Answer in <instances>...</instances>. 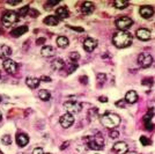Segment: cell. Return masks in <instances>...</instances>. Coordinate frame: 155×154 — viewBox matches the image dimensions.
<instances>
[{"label":"cell","instance_id":"39","mask_svg":"<svg viewBox=\"0 0 155 154\" xmlns=\"http://www.w3.org/2000/svg\"><path fill=\"white\" fill-rule=\"evenodd\" d=\"M7 2H8L9 5H13V6H14V5H19V4H21L20 0H18V1H11V0H9V1H7Z\"/></svg>","mask_w":155,"mask_h":154},{"label":"cell","instance_id":"15","mask_svg":"<svg viewBox=\"0 0 155 154\" xmlns=\"http://www.w3.org/2000/svg\"><path fill=\"white\" fill-rule=\"evenodd\" d=\"M81 9H82V13H85V14H90V13L94 12L95 6H94L93 2H90V1H86V2L82 4Z\"/></svg>","mask_w":155,"mask_h":154},{"label":"cell","instance_id":"2","mask_svg":"<svg viewBox=\"0 0 155 154\" xmlns=\"http://www.w3.org/2000/svg\"><path fill=\"white\" fill-rule=\"evenodd\" d=\"M101 123L103 126L108 128V129H115L120 124V117L117 114L112 113H107L101 117Z\"/></svg>","mask_w":155,"mask_h":154},{"label":"cell","instance_id":"8","mask_svg":"<svg viewBox=\"0 0 155 154\" xmlns=\"http://www.w3.org/2000/svg\"><path fill=\"white\" fill-rule=\"evenodd\" d=\"M4 68L9 74H14L18 71V64L14 60H12V59H5V61H4Z\"/></svg>","mask_w":155,"mask_h":154},{"label":"cell","instance_id":"17","mask_svg":"<svg viewBox=\"0 0 155 154\" xmlns=\"http://www.w3.org/2000/svg\"><path fill=\"white\" fill-rule=\"evenodd\" d=\"M125 101H126L127 103H130V104L136 103L137 101H138V94H137V92H134V91L127 92L126 95H125Z\"/></svg>","mask_w":155,"mask_h":154},{"label":"cell","instance_id":"35","mask_svg":"<svg viewBox=\"0 0 155 154\" xmlns=\"http://www.w3.org/2000/svg\"><path fill=\"white\" fill-rule=\"evenodd\" d=\"M105 74H104V73H98V74H97V79H98V81H100V82H102V81H104V80H105Z\"/></svg>","mask_w":155,"mask_h":154},{"label":"cell","instance_id":"16","mask_svg":"<svg viewBox=\"0 0 155 154\" xmlns=\"http://www.w3.org/2000/svg\"><path fill=\"white\" fill-rule=\"evenodd\" d=\"M39 82H41V80L37 79V78H34V77H29L27 78V80H26V83H27V86L29 87V88H31V89H35V88H37L39 86Z\"/></svg>","mask_w":155,"mask_h":154},{"label":"cell","instance_id":"22","mask_svg":"<svg viewBox=\"0 0 155 154\" xmlns=\"http://www.w3.org/2000/svg\"><path fill=\"white\" fill-rule=\"evenodd\" d=\"M52 68L53 70H61V68H64V60L61 59V58H56L53 61H52Z\"/></svg>","mask_w":155,"mask_h":154},{"label":"cell","instance_id":"19","mask_svg":"<svg viewBox=\"0 0 155 154\" xmlns=\"http://www.w3.org/2000/svg\"><path fill=\"white\" fill-rule=\"evenodd\" d=\"M56 15L58 19H66V18H68L70 12L66 7H59L56 9Z\"/></svg>","mask_w":155,"mask_h":154},{"label":"cell","instance_id":"1","mask_svg":"<svg viewBox=\"0 0 155 154\" xmlns=\"http://www.w3.org/2000/svg\"><path fill=\"white\" fill-rule=\"evenodd\" d=\"M112 42L115 44V46L119 48V49H123V48H127L131 43H132V35L127 31H117L116 34L114 35V38Z\"/></svg>","mask_w":155,"mask_h":154},{"label":"cell","instance_id":"13","mask_svg":"<svg viewBox=\"0 0 155 154\" xmlns=\"http://www.w3.org/2000/svg\"><path fill=\"white\" fill-rule=\"evenodd\" d=\"M28 31V27L27 26H21V27H18V28H14L12 31H11V35L13 37H20L22 36L23 34H26Z\"/></svg>","mask_w":155,"mask_h":154},{"label":"cell","instance_id":"44","mask_svg":"<svg viewBox=\"0 0 155 154\" xmlns=\"http://www.w3.org/2000/svg\"><path fill=\"white\" fill-rule=\"evenodd\" d=\"M72 29H74V30H79V31H83V29L82 28H80V27H71Z\"/></svg>","mask_w":155,"mask_h":154},{"label":"cell","instance_id":"31","mask_svg":"<svg viewBox=\"0 0 155 154\" xmlns=\"http://www.w3.org/2000/svg\"><path fill=\"white\" fill-rule=\"evenodd\" d=\"M78 68V65L77 64H71V66H70V68L67 70V74H71L72 72H74L75 70Z\"/></svg>","mask_w":155,"mask_h":154},{"label":"cell","instance_id":"6","mask_svg":"<svg viewBox=\"0 0 155 154\" xmlns=\"http://www.w3.org/2000/svg\"><path fill=\"white\" fill-rule=\"evenodd\" d=\"M64 107L66 110H68V114L71 113H79L81 110V103L78 101H67L64 103Z\"/></svg>","mask_w":155,"mask_h":154},{"label":"cell","instance_id":"26","mask_svg":"<svg viewBox=\"0 0 155 154\" xmlns=\"http://www.w3.org/2000/svg\"><path fill=\"white\" fill-rule=\"evenodd\" d=\"M114 6L118 8V9H124L125 7H127L129 6V2L127 1H120V0H117L114 2Z\"/></svg>","mask_w":155,"mask_h":154},{"label":"cell","instance_id":"5","mask_svg":"<svg viewBox=\"0 0 155 154\" xmlns=\"http://www.w3.org/2000/svg\"><path fill=\"white\" fill-rule=\"evenodd\" d=\"M138 63L142 67H149L153 64V57L149 53H147V52H142L138 57Z\"/></svg>","mask_w":155,"mask_h":154},{"label":"cell","instance_id":"32","mask_svg":"<svg viewBox=\"0 0 155 154\" xmlns=\"http://www.w3.org/2000/svg\"><path fill=\"white\" fill-rule=\"evenodd\" d=\"M140 141H141L142 145H149V144H151V140H149L147 137H141V138H140Z\"/></svg>","mask_w":155,"mask_h":154},{"label":"cell","instance_id":"33","mask_svg":"<svg viewBox=\"0 0 155 154\" xmlns=\"http://www.w3.org/2000/svg\"><path fill=\"white\" fill-rule=\"evenodd\" d=\"M118 135H119V133H118L117 130H111V131H110V137H111L112 139H117Z\"/></svg>","mask_w":155,"mask_h":154},{"label":"cell","instance_id":"41","mask_svg":"<svg viewBox=\"0 0 155 154\" xmlns=\"http://www.w3.org/2000/svg\"><path fill=\"white\" fill-rule=\"evenodd\" d=\"M124 101H118L116 103V106L117 107H120V108H124V103H123Z\"/></svg>","mask_w":155,"mask_h":154},{"label":"cell","instance_id":"38","mask_svg":"<svg viewBox=\"0 0 155 154\" xmlns=\"http://www.w3.org/2000/svg\"><path fill=\"white\" fill-rule=\"evenodd\" d=\"M44 42H45V38H38L36 41V44H37V45H42Z\"/></svg>","mask_w":155,"mask_h":154},{"label":"cell","instance_id":"7","mask_svg":"<svg viewBox=\"0 0 155 154\" xmlns=\"http://www.w3.org/2000/svg\"><path fill=\"white\" fill-rule=\"evenodd\" d=\"M59 122H60V125L63 126V128H65V129H67V128H70V126H72L73 125V123H74V117L72 114H65V115H63L60 117V119H59Z\"/></svg>","mask_w":155,"mask_h":154},{"label":"cell","instance_id":"29","mask_svg":"<svg viewBox=\"0 0 155 154\" xmlns=\"http://www.w3.org/2000/svg\"><path fill=\"white\" fill-rule=\"evenodd\" d=\"M79 58H80V55L78 53V52H71L70 53V59L73 61V63H75L79 60Z\"/></svg>","mask_w":155,"mask_h":154},{"label":"cell","instance_id":"18","mask_svg":"<svg viewBox=\"0 0 155 154\" xmlns=\"http://www.w3.org/2000/svg\"><path fill=\"white\" fill-rule=\"evenodd\" d=\"M41 55L43 57H52L55 55V49L51 45H45L41 50Z\"/></svg>","mask_w":155,"mask_h":154},{"label":"cell","instance_id":"30","mask_svg":"<svg viewBox=\"0 0 155 154\" xmlns=\"http://www.w3.org/2000/svg\"><path fill=\"white\" fill-rule=\"evenodd\" d=\"M27 13H29V7L28 6H24V7H22L21 9L19 11V14L21 16H24Z\"/></svg>","mask_w":155,"mask_h":154},{"label":"cell","instance_id":"23","mask_svg":"<svg viewBox=\"0 0 155 154\" xmlns=\"http://www.w3.org/2000/svg\"><path fill=\"white\" fill-rule=\"evenodd\" d=\"M88 140H87V143H88V146H89V148L90 150H94V151H97V150H102L98 145L96 144V141L94 140V137H89V138H87Z\"/></svg>","mask_w":155,"mask_h":154},{"label":"cell","instance_id":"46","mask_svg":"<svg viewBox=\"0 0 155 154\" xmlns=\"http://www.w3.org/2000/svg\"><path fill=\"white\" fill-rule=\"evenodd\" d=\"M0 101H1V98H0Z\"/></svg>","mask_w":155,"mask_h":154},{"label":"cell","instance_id":"3","mask_svg":"<svg viewBox=\"0 0 155 154\" xmlns=\"http://www.w3.org/2000/svg\"><path fill=\"white\" fill-rule=\"evenodd\" d=\"M2 21H4V24L5 26L9 27V26H12V24H14L15 22L19 21V15L15 12H11V11L9 12H6L4 14V16H2Z\"/></svg>","mask_w":155,"mask_h":154},{"label":"cell","instance_id":"34","mask_svg":"<svg viewBox=\"0 0 155 154\" xmlns=\"http://www.w3.org/2000/svg\"><path fill=\"white\" fill-rule=\"evenodd\" d=\"M29 15H30L31 18H36V16L38 15V12H37L36 9H29Z\"/></svg>","mask_w":155,"mask_h":154},{"label":"cell","instance_id":"24","mask_svg":"<svg viewBox=\"0 0 155 154\" xmlns=\"http://www.w3.org/2000/svg\"><path fill=\"white\" fill-rule=\"evenodd\" d=\"M38 96H39V98L43 100V101H48V100H50L51 94H50V92L46 91V89H41L38 92Z\"/></svg>","mask_w":155,"mask_h":154},{"label":"cell","instance_id":"20","mask_svg":"<svg viewBox=\"0 0 155 154\" xmlns=\"http://www.w3.org/2000/svg\"><path fill=\"white\" fill-rule=\"evenodd\" d=\"M11 53H12V50L8 45H0V58L1 59L9 57Z\"/></svg>","mask_w":155,"mask_h":154},{"label":"cell","instance_id":"14","mask_svg":"<svg viewBox=\"0 0 155 154\" xmlns=\"http://www.w3.org/2000/svg\"><path fill=\"white\" fill-rule=\"evenodd\" d=\"M28 143H29V138H28V135H24V133H19V135H16V144L19 145L20 147L27 146Z\"/></svg>","mask_w":155,"mask_h":154},{"label":"cell","instance_id":"11","mask_svg":"<svg viewBox=\"0 0 155 154\" xmlns=\"http://www.w3.org/2000/svg\"><path fill=\"white\" fill-rule=\"evenodd\" d=\"M139 13H140V15L144 19H149V18H152L154 15V9L152 7H149V6H142L140 8V12Z\"/></svg>","mask_w":155,"mask_h":154},{"label":"cell","instance_id":"47","mask_svg":"<svg viewBox=\"0 0 155 154\" xmlns=\"http://www.w3.org/2000/svg\"><path fill=\"white\" fill-rule=\"evenodd\" d=\"M48 154H50V153H48Z\"/></svg>","mask_w":155,"mask_h":154},{"label":"cell","instance_id":"25","mask_svg":"<svg viewBox=\"0 0 155 154\" xmlns=\"http://www.w3.org/2000/svg\"><path fill=\"white\" fill-rule=\"evenodd\" d=\"M68 38L67 37H65V36H59L58 38H57V44H58V46L60 48H66L67 45H68Z\"/></svg>","mask_w":155,"mask_h":154},{"label":"cell","instance_id":"9","mask_svg":"<svg viewBox=\"0 0 155 154\" xmlns=\"http://www.w3.org/2000/svg\"><path fill=\"white\" fill-rule=\"evenodd\" d=\"M96 46H97V41L94 38L88 37V38L85 39V42H83V48H85V50H86L87 52L94 51Z\"/></svg>","mask_w":155,"mask_h":154},{"label":"cell","instance_id":"4","mask_svg":"<svg viewBox=\"0 0 155 154\" xmlns=\"http://www.w3.org/2000/svg\"><path fill=\"white\" fill-rule=\"evenodd\" d=\"M132 23H133V21H132V19H130L129 16H122V18L116 20L117 28L119 30H122V31H125L127 28H130L132 26Z\"/></svg>","mask_w":155,"mask_h":154},{"label":"cell","instance_id":"40","mask_svg":"<svg viewBox=\"0 0 155 154\" xmlns=\"http://www.w3.org/2000/svg\"><path fill=\"white\" fill-rule=\"evenodd\" d=\"M98 101H101V102H103V103H104V102H107V101H108V97L107 96H101L100 98H98Z\"/></svg>","mask_w":155,"mask_h":154},{"label":"cell","instance_id":"21","mask_svg":"<svg viewBox=\"0 0 155 154\" xmlns=\"http://www.w3.org/2000/svg\"><path fill=\"white\" fill-rule=\"evenodd\" d=\"M44 23L48 24V26H57L59 23V19L57 16L50 15V16H46V18L44 19Z\"/></svg>","mask_w":155,"mask_h":154},{"label":"cell","instance_id":"36","mask_svg":"<svg viewBox=\"0 0 155 154\" xmlns=\"http://www.w3.org/2000/svg\"><path fill=\"white\" fill-rule=\"evenodd\" d=\"M33 154H44V152H43V148H41V147H36V148L33 151Z\"/></svg>","mask_w":155,"mask_h":154},{"label":"cell","instance_id":"43","mask_svg":"<svg viewBox=\"0 0 155 154\" xmlns=\"http://www.w3.org/2000/svg\"><path fill=\"white\" fill-rule=\"evenodd\" d=\"M41 81H51V78H48V77H42V78H41Z\"/></svg>","mask_w":155,"mask_h":154},{"label":"cell","instance_id":"42","mask_svg":"<svg viewBox=\"0 0 155 154\" xmlns=\"http://www.w3.org/2000/svg\"><path fill=\"white\" fill-rule=\"evenodd\" d=\"M80 80H81V82H85V83H87V81H88V78H87V77H81V78H80Z\"/></svg>","mask_w":155,"mask_h":154},{"label":"cell","instance_id":"10","mask_svg":"<svg viewBox=\"0 0 155 154\" xmlns=\"http://www.w3.org/2000/svg\"><path fill=\"white\" fill-rule=\"evenodd\" d=\"M114 150H115V152L117 154H125L129 151V146L124 141H118L114 145Z\"/></svg>","mask_w":155,"mask_h":154},{"label":"cell","instance_id":"45","mask_svg":"<svg viewBox=\"0 0 155 154\" xmlns=\"http://www.w3.org/2000/svg\"><path fill=\"white\" fill-rule=\"evenodd\" d=\"M1 118H2V115H1V113H0V120H1Z\"/></svg>","mask_w":155,"mask_h":154},{"label":"cell","instance_id":"37","mask_svg":"<svg viewBox=\"0 0 155 154\" xmlns=\"http://www.w3.org/2000/svg\"><path fill=\"white\" fill-rule=\"evenodd\" d=\"M142 83L144 85H151V83H153V79H145V80H142Z\"/></svg>","mask_w":155,"mask_h":154},{"label":"cell","instance_id":"27","mask_svg":"<svg viewBox=\"0 0 155 154\" xmlns=\"http://www.w3.org/2000/svg\"><path fill=\"white\" fill-rule=\"evenodd\" d=\"M94 140L96 141V144L100 146V147H101V148L103 147V145H104V139H103V137H102V135H95V137H94Z\"/></svg>","mask_w":155,"mask_h":154},{"label":"cell","instance_id":"28","mask_svg":"<svg viewBox=\"0 0 155 154\" xmlns=\"http://www.w3.org/2000/svg\"><path fill=\"white\" fill-rule=\"evenodd\" d=\"M1 141H2L4 145H11V144H12V138H11V135H2Z\"/></svg>","mask_w":155,"mask_h":154},{"label":"cell","instance_id":"12","mask_svg":"<svg viewBox=\"0 0 155 154\" xmlns=\"http://www.w3.org/2000/svg\"><path fill=\"white\" fill-rule=\"evenodd\" d=\"M137 37L141 41H148L151 38V31L148 29H145V28L138 29L137 30Z\"/></svg>","mask_w":155,"mask_h":154}]
</instances>
